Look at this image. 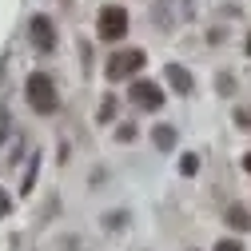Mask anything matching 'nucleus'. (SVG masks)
I'll return each mask as SVG.
<instances>
[{"mask_svg":"<svg viewBox=\"0 0 251 251\" xmlns=\"http://www.w3.org/2000/svg\"><path fill=\"white\" fill-rule=\"evenodd\" d=\"M168 84L179 92V96H187V92H192V72L179 68V64H168Z\"/></svg>","mask_w":251,"mask_h":251,"instance_id":"obj_7","label":"nucleus"},{"mask_svg":"<svg viewBox=\"0 0 251 251\" xmlns=\"http://www.w3.org/2000/svg\"><path fill=\"white\" fill-rule=\"evenodd\" d=\"M247 56H251V36H247Z\"/></svg>","mask_w":251,"mask_h":251,"instance_id":"obj_18","label":"nucleus"},{"mask_svg":"<svg viewBox=\"0 0 251 251\" xmlns=\"http://www.w3.org/2000/svg\"><path fill=\"white\" fill-rule=\"evenodd\" d=\"M179 172H183V176H196V172H200V155H192V151H187L183 160H179Z\"/></svg>","mask_w":251,"mask_h":251,"instance_id":"obj_10","label":"nucleus"},{"mask_svg":"<svg viewBox=\"0 0 251 251\" xmlns=\"http://www.w3.org/2000/svg\"><path fill=\"white\" fill-rule=\"evenodd\" d=\"M219 92H227V96H231V92H235V84H231V76H219Z\"/></svg>","mask_w":251,"mask_h":251,"instance_id":"obj_15","label":"nucleus"},{"mask_svg":"<svg viewBox=\"0 0 251 251\" xmlns=\"http://www.w3.org/2000/svg\"><path fill=\"white\" fill-rule=\"evenodd\" d=\"M144 64H148V60H144V52H140V48H124V52H112L104 76H108V80H124V76H136Z\"/></svg>","mask_w":251,"mask_h":251,"instance_id":"obj_2","label":"nucleus"},{"mask_svg":"<svg viewBox=\"0 0 251 251\" xmlns=\"http://www.w3.org/2000/svg\"><path fill=\"white\" fill-rule=\"evenodd\" d=\"M243 172H247V176H251V151H247V155H243Z\"/></svg>","mask_w":251,"mask_h":251,"instance_id":"obj_17","label":"nucleus"},{"mask_svg":"<svg viewBox=\"0 0 251 251\" xmlns=\"http://www.w3.org/2000/svg\"><path fill=\"white\" fill-rule=\"evenodd\" d=\"M36 172H40V155H32V164H28V176H24V183H20V192H32Z\"/></svg>","mask_w":251,"mask_h":251,"instance_id":"obj_9","label":"nucleus"},{"mask_svg":"<svg viewBox=\"0 0 251 251\" xmlns=\"http://www.w3.org/2000/svg\"><path fill=\"white\" fill-rule=\"evenodd\" d=\"M96 32H100V40H120L124 32H128V12H124L120 4L100 8V16H96Z\"/></svg>","mask_w":251,"mask_h":251,"instance_id":"obj_3","label":"nucleus"},{"mask_svg":"<svg viewBox=\"0 0 251 251\" xmlns=\"http://www.w3.org/2000/svg\"><path fill=\"white\" fill-rule=\"evenodd\" d=\"M8 211H12V200H8L4 192H0V215H8Z\"/></svg>","mask_w":251,"mask_h":251,"instance_id":"obj_16","label":"nucleus"},{"mask_svg":"<svg viewBox=\"0 0 251 251\" xmlns=\"http://www.w3.org/2000/svg\"><path fill=\"white\" fill-rule=\"evenodd\" d=\"M28 36H32V44H36V52H56V28H52V20L48 16H32L28 20Z\"/></svg>","mask_w":251,"mask_h":251,"instance_id":"obj_5","label":"nucleus"},{"mask_svg":"<svg viewBox=\"0 0 251 251\" xmlns=\"http://www.w3.org/2000/svg\"><path fill=\"white\" fill-rule=\"evenodd\" d=\"M128 96H132V104H136V108H144V112L164 108V92H160V84H151V80H136Z\"/></svg>","mask_w":251,"mask_h":251,"instance_id":"obj_4","label":"nucleus"},{"mask_svg":"<svg viewBox=\"0 0 251 251\" xmlns=\"http://www.w3.org/2000/svg\"><path fill=\"white\" fill-rule=\"evenodd\" d=\"M116 136L128 144V140H136V128H132V124H120V128H116Z\"/></svg>","mask_w":251,"mask_h":251,"instance_id":"obj_12","label":"nucleus"},{"mask_svg":"<svg viewBox=\"0 0 251 251\" xmlns=\"http://www.w3.org/2000/svg\"><path fill=\"white\" fill-rule=\"evenodd\" d=\"M235 124H239L243 132H251V112L247 108H235Z\"/></svg>","mask_w":251,"mask_h":251,"instance_id":"obj_11","label":"nucleus"},{"mask_svg":"<svg viewBox=\"0 0 251 251\" xmlns=\"http://www.w3.org/2000/svg\"><path fill=\"white\" fill-rule=\"evenodd\" d=\"M24 96H28V104H32L40 116H52V112L60 108L56 84H52V76H48V72H32V76H28V84H24Z\"/></svg>","mask_w":251,"mask_h":251,"instance_id":"obj_1","label":"nucleus"},{"mask_svg":"<svg viewBox=\"0 0 251 251\" xmlns=\"http://www.w3.org/2000/svg\"><path fill=\"white\" fill-rule=\"evenodd\" d=\"M112 112H116V100H104V108H100V120H112Z\"/></svg>","mask_w":251,"mask_h":251,"instance_id":"obj_14","label":"nucleus"},{"mask_svg":"<svg viewBox=\"0 0 251 251\" xmlns=\"http://www.w3.org/2000/svg\"><path fill=\"white\" fill-rule=\"evenodd\" d=\"M224 219H227V227H231V231H251V211H247L243 203H231Z\"/></svg>","mask_w":251,"mask_h":251,"instance_id":"obj_6","label":"nucleus"},{"mask_svg":"<svg viewBox=\"0 0 251 251\" xmlns=\"http://www.w3.org/2000/svg\"><path fill=\"white\" fill-rule=\"evenodd\" d=\"M151 144L160 148V151H172V148H176V128H172V124H160V128H151Z\"/></svg>","mask_w":251,"mask_h":251,"instance_id":"obj_8","label":"nucleus"},{"mask_svg":"<svg viewBox=\"0 0 251 251\" xmlns=\"http://www.w3.org/2000/svg\"><path fill=\"white\" fill-rule=\"evenodd\" d=\"M215 251H243V247H239L235 239H219V243H215Z\"/></svg>","mask_w":251,"mask_h":251,"instance_id":"obj_13","label":"nucleus"}]
</instances>
